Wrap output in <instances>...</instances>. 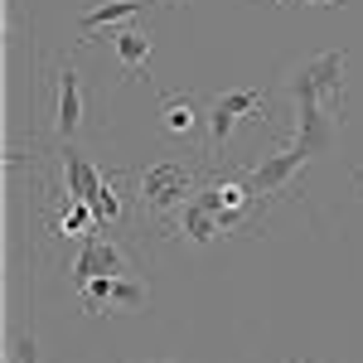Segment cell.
<instances>
[{
	"instance_id": "7a4b0ae2",
	"label": "cell",
	"mask_w": 363,
	"mask_h": 363,
	"mask_svg": "<svg viewBox=\"0 0 363 363\" xmlns=\"http://www.w3.org/2000/svg\"><path fill=\"white\" fill-rule=\"evenodd\" d=\"M344 68H349V54L344 49L315 54L301 68H291L286 92H291L296 112H325V116H339L344 121Z\"/></svg>"
},
{
	"instance_id": "52a82bcc",
	"label": "cell",
	"mask_w": 363,
	"mask_h": 363,
	"mask_svg": "<svg viewBox=\"0 0 363 363\" xmlns=\"http://www.w3.org/2000/svg\"><path fill=\"white\" fill-rule=\"evenodd\" d=\"M155 5H179V0H83V15H78V44H92L102 29H116V25H131L140 20L145 10Z\"/></svg>"
},
{
	"instance_id": "30bf717a",
	"label": "cell",
	"mask_w": 363,
	"mask_h": 363,
	"mask_svg": "<svg viewBox=\"0 0 363 363\" xmlns=\"http://www.w3.org/2000/svg\"><path fill=\"white\" fill-rule=\"evenodd\" d=\"M107 39H112V49H116L121 73H131V78H136V73H145V78H150V49H155V34L140 25V20L107 29Z\"/></svg>"
},
{
	"instance_id": "9c48e42d",
	"label": "cell",
	"mask_w": 363,
	"mask_h": 363,
	"mask_svg": "<svg viewBox=\"0 0 363 363\" xmlns=\"http://www.w3.org/2000/svg\"><path fill=\"white\" fill-rule=\"evenodd\" d=\"M83 116H87V102H83V83H78V68L63 63L54 73V126L63 140H73L83 131Z\"/></svg>"
},
{
	"instance_id": "6da1fadb",
	"label": "cell",
	"mask_w": 363,
	"mask_h": 363,
	"mask_svg": "<svg viewBox=\"0 0 363 363\" xmlns=\"http://www.w3.org/2000/svg\"><path fill=\"white\" fill-rule=\"evenodd\" d=\"M199 184H203V169L199 165H184V160H160V165L140 169L136 189H140V208H145V218L169 233L174 228V213L199 194Z\"/></svg>"
},
{
	"instance_id": "2e32d148",
	"label": "cell",
	"mask_w": 363,
	"mask_h": 363,
	"mask_svg": "<svg viewBox=\"0 0 363 363\" xmlns=\"http://www.w3.org/2000/svg\"><path fill=\"white\" fill-rule=\"evenodd\" d=\"M291 363H310V359H291Z\"/></svg>"
},
{
	"instance_id": "4fadbf2b",
	"label": "cell",
	"mask_w": 363,
	"mask_h": 363,
	"mask_svg": "<svg viewBox=\"0 0 363 363\" xmlns=\"http://www.w3.org/2000/svg\"><path fill=\"white\" fill-rule=\"evenodd\" d=\"M63 174H68V194H73V199H92V194H97V184H102V169L92 165L87 155H78L73 145L63 150Z\"/></svg>"
},
{
	"instance_id": "5bb4252c",
	"label": "cell",
	"mask_w": 363,
	"mask_h": 363,
	"mask_svg": "<svg viewBox=\"0 0 363 363\" xmlns=\"http://www.w3.org/2000/svg\"><path fill=\"white\" fill-rule=\"evenodd\" d=\"M92 203V213H97V223H126V199H121V174H102V184H97V194L87 199Z\"/></svg>"
},
{
	"instance_id": "9a60e30c",
	"label": "cell",
	"mask_w": 363,
	"mask_h": 363,
	"mask_svg": "<svg viewBox=\"0 0 363 363\" xmlns=\"http://www.w3.org/2000/svg\"><path fill=\"white\" fill-rule=\"evenodd\" d=\"M281 5H296V0H281ZM301 5H339V0H301Z\"/></svg>"
},
{
	"instance_id": "7c38bea8",
	"label": "cell",
	"mask_w": 363,
	"mask_h": 363,
	"mask_svg": "<svg viewBox=\"0 0 363 363\" xmlns=\"http://www.w3.org/2000/svg\"><path fill=\"white\" fill-rule=\"evenodd\" d=\"M169 233H179V238H189V242H199V247H208L223 228H218V218H213L199 199H189V203L174 213V228H169Z\"/></svg>"
},
{
	"instance_id": "8992f818",
	"label": "cell",
	"mask_w": 363,
	"mask_h": 363,
	"mask_svg": "<svg viewBox=\"0 0 363 363\" xmlns=\"http://www.w3.org/2000/svg\"><path fill=\"white\" fill-rule=\"evenodd\" d=\"M87 277H136V262L116 238H107L97 228L92 238H83V252L73 262V281H87Z\"/></svg>"
},
{
	"instance_id": "ba28073f",
	"label": "cell",
	"mask_w": 363,
	"mask_h": 363,
	"mask_svg": "<svg viewBox=\"0 0 363 363\" xmlns=\"http://www.w3.org/2000/svg\"><path fill=\"white\" fill-rule=\"evenodd\" d=\"M160 131L169 140H189L194 145L208 131V107L194 92H160Z\"/></svg>"
},
{
	"instance_id": "8fae6325",
	"label": "cell",
	"mask_w": 363,
	"mask_h": 363,
	"mask_svg": "<svg viewBox=\"0 0 363 363\" xmlns=\"http://www.w3.org/2000/svg\"><path fill=\"white\" fill-rule=\"evenodd\" d=\"M97 213H92V203H87V199H63V203H58L54 208V218H49V233H54V238H68V242H83V238H92V233H97Z\"/></svg>"
},
{
	"instance_id": "3957f363",
	"label": "cell",
	"mask_w": 363,
	"mask_h": 363,
	"mask_svg": "<svg viewBox=\"0 0 363 363\" xmlns=\"http://www.w3.org/2000/svg\"><path fill=\"white\" fill-rule=\"evenodd\" d=\"M262 107H267V87H233V92L208 97V136H203V160L213 165V160L228 150V140H233V126H238V121H252V116H262Z\"/></svg>"
},
{
	"instance_id": "277c9868",
	"label": "cell",
	"mask_w": 363,
	"mask_h": 363,
	"mask_svg": "<svg viewBox=\"0 0 363 363\" xmlns=\"http://www.w3.org/2000/svg\"><path fill=\"white\" fill-rule=\"evenodd\" d=\"M310 155L301 150V145H286V150H277V155H267L262 165L242 169L252 184V194H257V208H262V218L272 213V203H281V199L296 194V184H301V174H306Z\"/></svg>"
},
{
	"instance_id": "5b68a950",
	"label": "cell",
	"mask_w": 363,
	"mask_h": 363,
	"mask_svg": "<svg viewBox=\"0 0 363 363\" xmlns=\"http://www.w3.org/2000/svg\"><path fill=\"white\" fill-rule=\"evenodd\" d=\"M87 315H116V310H140L150 301V286L136 277H87L78 281Z\"/></svg>"
}]
</instances>
